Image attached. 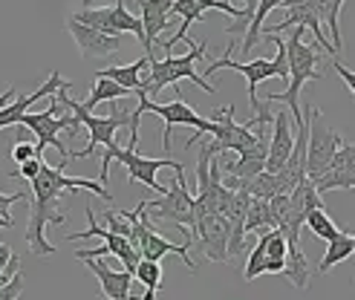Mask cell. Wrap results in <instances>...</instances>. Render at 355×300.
I'll use <instances>...</instances> for the list:
<instances>
[{"label": "cell", "instance_id": "cell-3", "mask_svg": "<svg viewBox=\"0 0 355 300\" xmlns=\"http://www.w3.org/2000/svg\"><path fill=\"white\" fill-rule=\"evenodd\" d=\"M208 55V44L205 41H191V52L188 55H165L162 61L150 58V67H148V78H145V93L148 98L150 96H159L165 87H173L180 81H193L197 87H202V93H214V84H208L202 73H197V61Z\"/></svg>", "mask_w": 355, "mask_h": 300}, {"label": "cell", "instance_id": "cell-34", "mask_svg": "<svg viewBox=\"0 0 355 300\" xmlns=\"http://www.w3.org/2000/svg\"><path fill=\"white\" fill-rule=\"evenodd\" d=\"M12 254H15V252L9 249V245H6V242H0V274H3V269L9 266V260H12Z\"/></svg>", "mask_w": 355, "mask_h": 300}, {"label": "cell", "instance_id": "cell-26", "mask_svg": "<svg viewBox=\"0 0 355 300\" xmlns=\"http://www.w3.org/2000/svg\"><path fill=\"white\" fill-rule=\"evenodd\" d=\"M286 252L289 242L283 231H269V245H266V272L269 274H283L286 269Z\"/></svg>", "mask_w": 355, "mask_h": 300}, {"label": "cell", "instance_id": "cell-18", "mask_svg": "<svg viewBox=\"0 0 355 300\" xmlns=\"http://www.w3.org/2000/svg\"><path fill=\"white\" fill-rule=\"evenodd\" d=\"M318 193H327V191H341V188H352L355 191V145H341V150L335 153L332 159V168L315 179Z\"/></svg>", "mask_w": 355, "mask_h": 300}, {"label": "cell", "instance_id": "cell-27", "mask_svg": "<svg viewBox=\"0 0 355 300\" xmlns=\"http://www.w3.org/2000/svg\"><path fill=\"white\" fill-rule=\"evenodd\" d=\"M266 245H269V231L257 234V245L252 249V254L245 257V269H243V280L252 283L260 274H266Z\"/></svg>", "mask_w": 355, "mask_h": 300}, {"label": "cell", "instance_id": "cell-36", "mask_svg": "<svg viewBox=\"0 0 355 300\" xmlns=\"http://www.w3.org/2000/svg\"><path fill=\"white\" fill-rule=\"evenodd\" d=\"M87 3H93V0H84V6H87Z\"/></svg>", "mask_w": 355, "mask_h": 300}, {"label": "cell", "instance_id": "cell-10", "mask_svg": "<svg viewBox=\"0 0 355 300\" xmlns=\"http://www.w3.org/2000/svg\"><path fill=\"white\" fill-rule=\"evenodd\" d=\"M84 214H87V220H90V228H87V231H76V234H67V240L101 237V249H78V252H73V257H76L78 263H84V260H98L101 254H113V257H119V260H121L124 272L136 274L139 263H141V254H139V249H136V245H133L130 240H124V237L113 234L107 225L101 228V225L96 222V211H93V205H84Z\"/></svg>", "mask_w": 355, "mask_h": 300}, {"label": "cell", "instance_id": "cell-12", "mask_svg": "<svg viewBox=\"0 0 355 300\" xmlns=\"http://www.w3.org/2000/svg\"><path fill=\"white\" fill-rule=\"evenodd\" d=\"M193 242L202 249L205 260L211 263H232L228 260V240H232V222H228L223 214L211 211L208 205H202L197 200L193 205Z\"/></svg>", "mask_w": 355, "mask_h": 300}, {"label": "cell", "instance_id": "cell-38", "mask_svg": "<svg viewBox=\"0 0 355 300\" xmlns=\"http://www.w3.org/2000/svg\"><path fill=\"white\" fill-rule=\"evenodd\" d=\"M3 197H6V193H0V200H3Z\"/></svg>", "mask_w": 355, "mask_h": 300}, {"label": "cell", "instance_id": "cell-25", "mask_svg": "<svg viewBox=\"0 0 355 300\" xmlns=\"http://www.w3.org/2000/svg\"><path fill=\"white\" fill-rule=\"evenodd\" d=\"M136 280H141V286H145V294H141V300H153L159 292H162V283H165L162 263L141 260L139 269H136Z\"/></svg>", "mask_w": 355, "mask_h": 300}, {"label": "cell", "instance_id": "cell-35", "mask_svg": "<svg viewBox=\"0 0 355 300\" xmlns=\"http://www.w3.org/2000/svg\"><path fill=\"white\" fill-rule=\"evenodd\" d=\"M12 98H17V90H15V87H6V90L0 93V110H3V107H6V104H9Z\"/></svg>", "mask_w": 355, "mask_h": 300}, {"label": "cell", "instance_id": "cell-9", "mask_svg": "<svg viewBox=\"0 0 355 300\" xmlns=\"http://www.w3.org/2000/svg\"><path fill=\"white\" fill-rule=\"evenodd\" d=\"M306 116V125H309V142H306V179H321V176L332 168V159L335 153L341 150L344 139L338 130H332L327 121H324V113L321 107H315V104H309V107L304 110Z\"/></svg>", "mask_w": 355, "mask_h": 300}, {"label": "cell", "instance_id": "cell-17", "mask_svg": "<svg viewBox=\"0 0 355 300\" xmlns=\"http://www.w3.org/2000/svg\"><path fill=\"white\" fill-rule=\"evenodd\" d=\"M141 6V26H145V55L153 58V44L159 35L173 26V0H139Z\"/></svg>", "mask_w": 355, "mask_h": 300}, {"label": "cell", "instance_id": "cell-15", "mask_svg": "<svg viewBox=\"0 0 355 300\" xmlns=\"http://www.w3.org/2000/svg\"><path fill=\"white\" fill-rule=\"evenodd\" d=\"M295 139H297V130L292 125L289 110H277L275 121H272V139H269V159H266V170L280 173L283 168H286L289 156L295 150Z\"/></svg>", "mask_w": 355, "mask_h": 300}, {"label": "cell", "instance_id": "cell-21", "mask_svg": "<svg viewBox=\"0 0 355 300\" xmlns=\"http://www.w3.org/2000/svg\"><path fill=\"white\" fill-rule=\"evenodd\" d=\"M347 0H309L312 12L318 15L321 26L329 32V41L335 46V52L344 49V38H341V9H344Z\"/></svg>", "mask_w": 355, "mask_h": 300}, {"label": "cell", "instance_id": "cell-14", "mask_svg": "<svg viewBox=\"0 0 355 300\" xmlns=\"http://www.w3.org/2000/svg\"><path fill=\"white\" fill-rule=\"evenodd\" d=\"M67 32L73 35V41L84 58H113L121 52V38L119 35H107L101 29H93L81 21H76L73 15L67 17Z\"/></svg>", "mask_w": 355, "mask_h": 300}, {"label": "cell", "instance_id": "cell-20", "mask_svg": "<svg viewBox=\"0 0 355 300\" xmlns=\"http://www.w3.org/2000/svg\"><path fill=\"white\" fill-rule=\"evenodd\" d=\"M150 67V58L141 55L133 64H124V67H107V69H96V78H110L116 84H121L124 90H130L133 96L145 90V73Z\"/></svg>", "mask_w": 355, "mask_h": 300}, {"label": "cell", "instance_id": "cell-16", "mask_svg": "<svg viewBox=\"0 0 355 300\" xmlns=\"http://www.w3.org/2000/svg\"><path fill=\"white\" fill-rule=\"evenodd\" d=\"M69 87H73V84H69L67 78H61L58 69H52L49 78H46L35 93H29V96H17L12 104H6V107L0 110V130L9 127V125H21V118L29 113V107H32V104L38 101V98L55 96V93H61V90H69Z\"/></svg>", "mask_w": 355, "mask_h": 300}, {"label": "cell", "instance_id": "cell-5", "mask_svg": "<svg viewBox=\"0 0 355 300\" xmlns=\"http://www.w3.org/2000/svg\"><path fill=\"white\" fill-rule=\"evenodd\" d=\"M113 162H119L124 170H128V176L130 179H136V182H141L145 188H153V191H159V193H165L168 191V185H162L156 179V173L162 170V168H171L173 173H185V168H182V162H176V159H145V156H139L136 153V148H121L119 142L116 145H110V148H104V156H101V185H107L110 182V165Z\"/></svg>", "mask_w": 355, "mask_h": 300}, {"label": "cell", "instance_id": "cell-19", "mask_svg": "<svg viewBox=\"0 0 355 300\" xmlns=\"http://www.w3.org/2000/svg\"><path fill=\"white\" fill-rule=\"evenodd\" d=\"M84 266L98 277L101 294L107 297V300H133V297H130V289H133L136 274L124 272V269L116 272V269H110L104 260H84Z\"/></svg>", "mask_w": 355, "mask_h": 300}, {"label": "cell", "instance_id": "cell-23", "mask_svg": "<svg viewBox=\"0 0 355 300\" xmlns=\"http://www.w3.org/2000/svg\"><path fill=\"white\" fill-rule=\"evenodd\" d=\"M355 254V245H352V234L341 231L332 242H327V254L321 257V266H318V274H327L329 269H335L338 263H347Z\"/></svg>", "mask_w": 355, "mask_h": 300}, {"label": "cell", "instance_id": "cell-11", "mask_svg": "<svg viewBox=\"0 0 355 300\" xmlns=\"http://www.w3.org/2000/svg\"><path fill=\"white\" fill-rule=\"evenodd\" d=\"M193 205H197V197L191 193L185 173H176V179L168 185L162 200H156V202L145 200V211H148L150 220L182 225L188 237H193V222H197V217H193Z\"/></svg>", "mask_w": 355, "mask_h": 300}, {"label": "cell", "instance_id": "cell-6", "mask_svg": "<svg viewBox=\"0 0 355 300\" xmlns=\"http://www.w3.org/2000/svg\"><path fill=\"white\" fill-rule=\"evenodd\" d=\"M121 214L133 222V231H136V249H139L141 260L162 263L168 254H176V257H180V260L185 263V269H188V272H197V269H200L197 263H193V257H191L193 240H191V237H185V242H182V245H176V242L165 240L162 234L156 231L153 220L148 217V211H145V200H141L133 211H121Z\"/></svg>", "mask_w": 355, "mask_h": 300}, {"label": "cell", "instance_id": "cell-31", "mask_svg": "<svg viewBox=\"0 0 355 300\" xmlns=\"http://www.w3.org/2000/svg\"><path fill=\"white\" fill-rule=\"evenodd\" d=\"M44 162H46V159H38V156H35V159H29V162H24V165H21V168H17V170H15L12 176H21V179L32 182V179H35V176H38V173H41Z\"/></svg>", "mask_w": 355, "mask_h": 300}, {"label": "cell", "instance_id": "cell-8", "mask_svg": "<svg viewBox=\"0 0 355 300\" xmlns=\"http://www.w3.org/2000/svg\"><path fill=\"white\" fill-rule=\"evenodd\" d=\"M64 104L52 96V104H49V110H44V113H26L24 118H21V125L24 127H29L32 133H35V148H38V156L44 159V150L46 148H55L64 159H69V150H67V145L61 142V130L69 136V139H76L78 136V130H81V125H78V118L73 116V110H61Z\"/></svg>", "mask_w": 355, "mask_h": 300}, {"label": "cell", "instance_id": "cell-13", "mask_svg": "<svg viewBox=\"0 0 355 300\" xmlns=\"http://www.w3.org/2000/svg\"><path fill=\"white\" fill-rule=\"evenodd\" d=\"M76 21L93 26V29H101L107 35H136V38L145 44V26H141V17L130 15L124 0H113V6H84L81 12H73Z\"/></svg>", "mask_w": 355, "mask_h": 300}, {"label": "cell", "instance_id": "cell-1", "mask_svg": "<svg viewBox=\"0 0 355 300\" xmlns=\"http://www.w3.org/2000/svg\"><path fill=\"white\" fill-rule=\"evenodd\" d=\"M69 162L61 165H46L41 168V173L29 182L35 202L29 205V222H26V245L32 254L41 257H52L58 249L46 240V225H67V211L61 208V197L64 193H76V191H90L96 197H101L104 202L113 205V193L107 191V185L93 182V179H73L67 176L64 168Z\"/></svg>", "mask_w": 355, "mask_h": 300}, {"label": "cell", "instance_id": "cell-7", "mask_svg": "<svg viewBox=\"0 0 355 300\" xmlns=\"http://www.w3.org/2000/svg\"><path fill=\"white\" fill-rule=\"evenodd\" d=\"M55 98L64 104L67 110H73V116L78 118V125L87 127V133H90V145H87L84 150H78V153H69V159H87V156L96 153V148H110V145H116L119 127H130V113H124V110L119 107V101L110 104L113 116H93V113L84 110V104H78V101L69 98L67 90L55 93Z\"/></svg>", "mask_w": 355, "mask_h": 300}, {"label": "cell", "instance_id": "cell-2", "mask_svg": "<svg viewBox=\"0 0 355 300\" xmlns=\"http://www.w3.org/2000/svg\"><path fill=\"white\" fill-rule=\"evenodd\" d=\"M304 29L306 26H295L289 29V38H286V58H289V87L283 93H269L266 101H283L289 107L292 116V125L295 130L306 125V116L300 113V87L306 81H321V49H315L312 44L304 41Z\"/></svg>", "mask_w": 355, "mask_h": 300}, {"label": "cell", "instance_id": "cell-4", "mask_svg": "<svg viewBox=\"0 0 355 300\" xmlns=\"http://www.w3.org/2000/svg\"><path fill=\"white\" fill-rule=\"evenodd\" d=\"M139 96V107L130 113V148L139 145V125H141V116L145 113H153L165 121V133H162V148L165 153H171V136H173V127H193L197 133H208V125L211 118H202L193 107L182 101V96H176L173 101L168 104H156L153 98H148L145 93H136Z\"/></svg>", "mask_w": 355, "mask_h": 300}, {"label": "cell", "instance_id": "cell-33", "mask_svg": "<svg viewBox=\"0 0 355 300\" xmlns=\"http://www.w3.org/2000/svg\"><path fill=\"white\" fill-rule=\"evenodd\" d=\"M332 69H335V73H338L341 76V81L349 87V93L355 96V73H352V69L347 67V64H341L338 58H332Z\"/></svg>", "mask_w": 355, "mask_h": 300}, {"label": "cell", "instance_id": "cell-29", "mask_svg": "<svg viewBox=\"0 0 355 300\" xmlns=\"http://www.w3.org/2000/svg\"><path fill=\"white\" fill-rule=\"evenodd\" d=\"M24 200H26V193H24V191L6 193V197L0 200V228H15V220H12V214H9V208H12L15 202H24Z\"/></svg>", "mask_w": 355, "mask_h": 300}, {"label": "cell", "instance_id": "cell-28", "mask_svg": "<svg viewBox=\"0 0 355 300\" xmlns=\"http://www.w3.org/2000/svg\"><path fill=\"white\" fill-rule=\"evenodd\" d=\"M306 228L318 237V240H327V242H332L335 237L341 234V228L332 222V217L327 214V208H315L312 214L306 217Z\"/></svg>", "mask_w": 355, "mask_h": 300}, {"label": "cell", "instance_id": "cell-32", "mask_svg": "<svg viewBox=\"0 0 355 300\" xmlns=\"http://www.w3.org/2000/svg\"><path fill=\"white\" fill-rule=\"evenodd\" d=\"M35 156H38V148H35L32 142H17L15 148H12V159H15V162H29V159H35ZM41 159V156H38Z\"/></svg>", "mask_w": 355, "mask_h": 300}, {"label": "cell", "instance_id": "cell-22", "mask_svg": "<svg viewBox=\"0 0 355 300\" xmlns=\"http://www.w3.org/2000/svg\"><path fill=\"white\" fill-rule=\"evenodd\" d=\"M289 242V252H286V269H283V277L289 280L295 289H309V280H312V266L304 254V245L300 240H286Z\"/></svg>", "mask_w": 355, "mask_h": 300}, {"label": "cell", "instance_id": "cell-30", "mask_svg": "<svg viewBox=\"0 0 355 300\" xmlns=\"http://www.w3.org/2000/svg\"><path fill=\"white\" fill-rule=\"evenodd\" d=\"M21 294H24V274L17 272L6 286H0V300H17Z\"/></svg>", "mask_w": 355, "mask_h": 300}, {"label": "cell", "instance_id": "cell-24", "mask_svg": "<svg viewBox=\"0 0 355 300\" xmlns=\"http://www.w3.org/2000/svg\"><path fill=\"white\" fill-rule=\"evenodd\" d=\"M128 96H133V93H130V90H124L121 84H116V81H110V78H96V87L90 90V98L84 101V110H87V113H93V107H98L101 101L113 104V101L128 98Z\"/></svg>", "mask_w": 355, "mask_h": 300}, {"label": "cell", "instance_id": "cell-37", "mask_svg": "<svg viewBox=\"0 0 355 300\" xmlns=\"http://www.w3.org/2000/svg\"><path fill=\"white\" fill-rule=\"evenodd\" d=\"M352 245H355V231H352Z\"/></svg>", "mask_w": 355, "mask_h": 300}]
</instances>
